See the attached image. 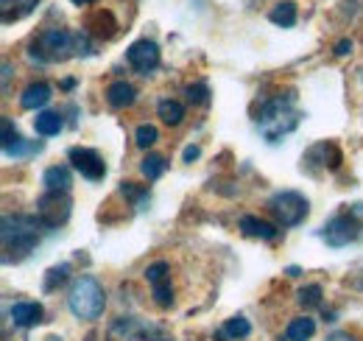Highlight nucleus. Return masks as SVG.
I'll list each match as a JSON object with an SVG mask.
<instances>
[{
  "instance_id": "obj_20",
  "label": "nucleus",
  "mask_w": 363,
  "mask_h": 341,
  "mask_svg": "<svg viewBox=\"0 0 363 341\" xmlns=\"http://www.w3.org/2000/svg\"><path fill=\"white\" fill-rule=\"evenodd\" d=\"M157 112H160V118H162V124H168V126H179L182 118H184V107H182L179 101H171V98H165V101H160V107H157Z\"/></svg>"
},
{
  "instance_id": "obj_16",
  "label": "nucleus",
  "mask_w": 363,
  "mask_h": 341,
  "mask_svg": "<svg viewBox=\"0 0 363 341\" xmlns=\"http://www.w3.org/2000/svg\"><path fill=\"white\" fill-rule=\"evenodd\" d=\"M313 333H316V322H313L311 316H299V319H294V322L288 325L285 339L288 341H308V339H313Z\"/></svg>"
},
{
  "instance_id": "obj_14",
  "label": "nucleus",
  "mask_w": 363,
  "mask_h": 341,
  "mask_svg": "<svg viewBox=\"0 0 363 341\" xmlns=\"http://www.w3.org/2000/svg\"><path fill=\"white\" fill-rule=\"evenodd\" d=\"M48 101H50V87L43 85V82L28 85L26 90H23V95H20L23 109H40V107H45Z\"/></svg>"
},
{
  "instance_id": "obj_13",
  "label": "nucleus",
  "mask_w": 363,
  "mask_h": 341,
  "mask_svg": "<svg viewBox=\"0 0 363 341\" xmlns=\"http://www.w3.org/2000/svg\"><path fill=\"white\" fill-rule=\"evenodd\" d=\"M137 98V90L129 82H115V85H109L106 90V101H109V107L112 109H126V107H132Z\"/></svg>"
},
{
  "instance_id": "obj_12",
  "label": "nucleus",
  "mask_w": 363,
  "mask_h": 341,
  "mask_svg": "<svg viewBox=\"0 0 363 341\" xmlns=\"http://www.w3.org/2000/svg\"><path fill=\"white\" fill-rule=\"evenodd\" d=\"M240 232L249 235V238H260V241H274L277 238V227L266 218H257V215H243L240 218Z\"/></svg>"
},
{
  "instance_id": "obj_17",
  "label": "nucleus",
  "mask_w": 363,
  "mask_h": 341,
  "mask_svg": "<svg viewBox=\"0 0 363 341\" xmlns=\"http://www.w3.org/2000/svg\"><path fill=\"white\" fill-rule=\"evenodd\" d=\"M3 151H6V157H17V154L26 151L20 131L14 129V124L9 118H3Z\"/></svg>"
},
{
  "instance_id": "obj_7",
  "label": "nucleus",
  "mask_w": 363,
  "mask_h": 341,
  "mask_svg": "<svg viewBox=\"0 0 363 341\" xmlns=\"http://www.w3.org/2000/svg\"><path fill=\"white\" fill-rule=\"evenodd\" d=\"M361 235V224L352 218V215H335L324 224L321 229V238L330 244V247H347L352 244L355 238Z\"/></svg>"
},
{
  "instance_id": "obj_10",
  "label": "nucleus",
  "mask_w": 363,
  "mask_h": 341,
  "mask_svg": "<svg viewBox=\"0 0 363 341\" xmlns=\"http://www.w3.org/2000/svg\"><path fill=\"white\" fill-rule=\"evenodd\" d=\"M67 157H70L73 168L79 170L82 176H87L90 182H98V179H104V173H106V166H104V160H101V154H98V151L76 146V148H70V151H67Z\"/></svg>"
},
{
  "instance_id": "obj_21",
  "label": "nucleus",
  "mask_w": 363,
  "mask_h": 341,
  "mask_svg": "<svg viewBox=\"0 0 363 341\" xmlns=\"http://www.w3.org/2000/svg\"><path fill=\"white\" fill-rule=\"evenodd\" d=\"M165 166H168V163H165V157H162V154H148V157L143 160L140 170H143V176H145V179H151V182H154V179H160V176H162Z\"/></svg>"
},
{
  "instance_id": "obj_26",
  "label": "nucleus",
  "mask_w": 363,
  "mask_h": 341,
  "mask_svg": "<svg viewBox=\"0 0 363 341\" xmlns=\"http://www.w3.org/2000/svg\"><path fill=\"white\" fill-rule=\"evenodd\" d=\"M168 263L165 260H160V263H154V266H148L145 269V280L151 283V286H157V283H162V280H168Z\"/></svg>"
},
{
  "instance_id": "obj_24",
  "label": "nucleus",
  "mask_w": 363,
  "mask_h": 341,
  "mask_svg": "<svg viewBox=\"0 0 363 341\" xmlns=\"http://www.w3.org/2000/svg\"><path fill=\"white\" fill-rule=\"evenodd\" d=\"M11 3H14V11H11V17L6 20V23H11V20H20V17H26L34 6H37V0H3V9H11Z\"/></svg>"
},
{
  "instance_id": "obj_31",
  "label": "nucleus",
  "mask_w": 363,
  "mask_h": 341,
  "mask_svg": "<svg viewBox=\"0 0 363 341\" xmlns=\"http://www.w3.org/2000/svg\"><path fill=\"white\" fill-rule=\"evenodd\" d=\"M350 50H352V43H350V40H341V43L335 45V53H338V56H347Z\"/></svg>"
},
{
  "instance_id": "obj_33",
  "label": "nucleus",
  "mask_w": 363,
  "mask_h": 341,
  "mask_svg": "<svg viewBox=\"0 0 363 341\" xmlns=\"http://www.w3.org/2000/svg\"><path fill=\"white\" fill-rule=\"evenodd\" d=\"M70 3H76V6H90L92 0H70Z\"/></svg>"
},
{
  "instance_id": "obj_11",
  "label": "nucleus",
  "mask_w": 363,
  "mask_h": 341,
  "mask_svg": "<svg viewBox=\"0 0 363 341\" xmlns=\"http://www.w3.org/2000/svg\"><path fill=\"white\" fill-rule=\"evenodd\" d=\"M9 316H11V322H14L17 328H34V325L43 322L45 310H43L40 302H17V305H11Z\"/></svg>"
},
{
  "instance_id": "obj_3",
  "label": "nucleus",
  "mask_w": 363,
  "mask_h": 341,
  "mask_svg": "<svg viewBox=\"0 0 363 341\" xmlns=\"http://www.w3.org/2000/svg\"><path fill=\"white\" fill-rule=\"evenodd\" d=\"M257 124H260V131L266 134L269 143H277L279 137H285L288 131H294L296 124H299V112L294 109V98L288 95V98H274V101H269L263 107Z\"/></svg>"
},
{
  "instance_id": "obj_28",
  "label": "nucleus",
  "mask_w": 363,
  "mask_h": 341,
  "mask_svg": "<svg viewBox=\"0 0 363 341\" xmlns=\"http://www.w3.org/2000/svg\"><path fill=\"white\" fill-rule=\"evenodd\" d=\"M67 271H70L67 266L50 269V271H48V277H45V291H53V288H56V283L62 286V283H65V277H67Z\"/></svg>"
},
{
  "instance_id": "obj_23",
  "label": "nucleus",
  "mask_w": 363,
  "mask_h": 341,
  "mask_svg": "<svg viewBox=\"0 0 363 341\" xmlns=\"http://www.w3.org/2000/svg\"><path fill=\"white\" fill-rule=\"evenodd\" d=\"M157 140H160V131H157V126H151V124H143V126H137L135 143L140 146V148H151Z\"/></svg>"
},
{
  "instance_id": "obj_9",
  "label": "nucleus",
  "mask_w": 363,
  "mask_h": 341,
  "mask_svg": "<svg viewBox=\"0 0 363 341\" xmlns=\"http://www.w3.org/2000/svg\"><path fill=\"white\" fill-rule=\"evenodd\" d=\"M126 59H129V65L135 67L137 73L148 76L160 65V48H157V43H151V40H137V43L129 45Z\"/></svg>"
},
{
  "instance_id": "obj_4",
  "label": "nucleus",
  "mask_w": 363,
  "mask_h": 341,
  "mask_svg": "<svg viewBox=\"0 0 363 341\" xmlns=\"http://www.w3.org/2000/svg\"><path fill=\"white\" fill-rule=\"evenodd\" d=\"M79 48H84V40L79 34H67L62 28H48V31H43V37L34 43L31 56L40 59V62H62Z\"/></svg>"
},
{
  "instance_id": "obj_30",
  "label": "nucleus",
  "mask_w": 363,
  "mask_h": 341,
  "mask_svg": "<svg viewBox=\"0 0 363 341\" xmlns=\"http://www.w3.org/2000/svg\"><path fill=\"white\" fill-rule=\"evenodd\" d=\"M199 154H201V151H199V146H187L182 157H184V163H193V160H199Z\"/></svg>"
},
{
  "instance_id": "obj_1",
  "label": "nucleus",
  "mask_w": 363,
  "mask_h": 341,
  "mask_svg": "<svg viewBox=\"0 0 363 341\" xmlns=\"http://www.w3.org/2000/svg\"><path fill=\"white\" fill-rule=\"evenodd\" d=\"M43 221L37 218H26V215H6L3 218V249H6V260H11V252H14V260L26 257L40 241V227ZM45 227V224H43Z\"/></svg>"
},
{
  "instance_id": "obj_5",
  "label": "nucleus",
  "mask_w": 363,
  "mask_h": 341,
  "mask_svg": "<svg viewBox=\"0 0 363 341\" xmlns=\"http://www.w3.org/2000/svg\"><path fill=\"white\" fill-rule=\"evenodd\" d=\"M106 341H168V339L151 322H143V319H135V316H121V319H115L109 325Z\"/></svg>"
},
{
  "instance_id": "obj_22",
  "label": "nucleus",
  "mask_w": 363,
  "mask_h": 341,
  "mask_svg": "<svg viewBox=\"0 0 363 341\" xmlns=\"http://www.w3.org/2000/svg\"><path fill=\"white\" fill-rule=\"evenodd\" d=\"M249 333H252V325H249V319H243V316H235V319H229L227 325H224V336L232 341L246 339Z\"/></svg>"
},
{
  "instance_id": "obj_32",
  "label": "nucleus",
  "mask_w": 363,
  "mask_h": 341,
  "mask_svg": "<svg viewBox=\"0 0 363 341\" xmlns=\"http://www.w3.org/2000/svg\"><path fill=\"white\" fill-rule=\"evenodd\" d=\"M327 341H355V339L347 336V333H333V336H327Z\"/></svg>"
},
{
  "instance_id": "obj_2",
  "label": "nucleus",
  "mask_w": 363,
  "mask_h": 341,
  "mask_svg": "<svg viewBox=\"0 0 363 341\" xmlns=\"http://www.w3.org/2000/svg\"><path fill=\"white\" fill-rule=\"evenodd\" d=\"M67 305L73 310L76 319H84V322H92L104 313V305H106V297H104V288L101 283L84 274L79 277L73 286H70V294H67Z\"/></svg>"
},
{
  "instance_id": "obj_19",
  "label": "nucleus",
  "mask_w": 363,
  "mask_h": 341,
  "mask_svg": "<svg viewBox=\"0 0 363 341\" xmlns=\"http://www.w3.org/2000/svg\"><path fill=\"white\" fill-rule=\"evenodd\" d=\"M269 20H272L274 26L291 28V26L296 23V6H294L291 0H285V3H277V6L272 9V14H269Z\"/></svg>"
},
{
  "instance_id": "obj_25",
  "label": "nucleus",
  "mask_w": 363,
  "mask_h": 341,
  "mask_svg": "<svg viewBox=\"0 0 363 341\" xmlns=\"http://www.w3.org/2000/svg\"><path fill=\"white\" fill-rule=\"evenodd\" d=\"M154 299H157L160 308H171L174 305V291H171V283L168 280H162V283L154 286Z\"/></svg>"
},
{
  "instance_id": "obj_8",
  "label": "nucleus",
  "mask_w": 363,
  "mask_h": 341,
  "mask_svg": "<svg viewBox=\"0 0 363 341\" xmlns=\"http://www.w3.org/2000/svg\"><path fill=\"white\" fill-rule=\"evenodd\" d=\"M70 215V199L67 193H56V190H48L45 196L40 199V221L45 227H59L65 224Z\"/></svg>"
},
{
  "instance_id": "obj_6",
  "label": "nucleus",
  "mask_w": 363,
  "mask_h": 341,
  "mask_svg": "<svg viewBox=\"0 0 363 341\" xmlns=\"http://www.w3.org/2000/svg\"><path fill=\"white\" fill-rule=\"evenodd\" d=\"M269 207H272V213L277 215V221L282 227H296V224H302L308 218V213H311L308 199L302 193H296V190H279V193H274Z\"/></svg>"
},
{
  "instance_id": "obj_29",
  "label": "nucleus",
  "mask_w": 363,
  "mask_h": 341,
  "mask_svg": "<svg viewBox=\"0 0 363 341\" xmlns=\"http://www.w3.org/2000/svg\"><path fill=\"white\" fill-rule=\"evenodd\" d=\"M207 95H210L207 85H190L187 87V101H190V104H204V101H207Z\"/></svg>"
},
{
  "instance_id": "obj_18",
  "label": "nucleus",
  "mask_w": 363,
  "mask_h": 341,
  "mask_svg": "<svg viewBox=\"0 0 363 341\" xmlns=\"http://www.w3.org/2000/svg\"><path fill=\"white\" fill-rule=\"evenodd\" d=\"M65 126V121H62V115L59 112H40L37 118H34V129H37V134H43V137H50V134H59Z\"/></svg>"
},
{
  "instance_id": "obj_15",
  "label": "nucleus",
  "mask_w": 363,
  "mask_h": 341,
  "mask_svg": "<svg viewBox=\"0 0 363 341\" xmlns=\"http://www.w3.org/2000/svg\"><path fill=\"white\" fill-rule=\"evenodd\" d=\"M43 182H45L48 190H56V193H67L70 190V168H65V166H53V168L45 170V176H43Z\"/></svg>"
},
{
  "instance_id": "obj_27",
  "label": "nucleus",
  "mask_w": 363,
  "mask_h": 341,
  "mask_svg": "<svg viewBox=\"0 0 363 341\" xmlns=\"http://www.w3.org/2000/svg\"><path fill=\"white\" fill-rule=\"evenodd\" d=\"M299 302H302L305 308H318V305H321V286H308V288H302V291H299Z\"/></svg>"
}]
</instances>
